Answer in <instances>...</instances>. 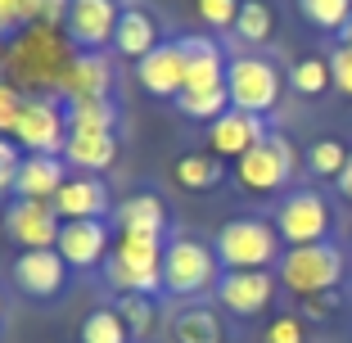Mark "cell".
<instances>
[{
  "instance_id": "cell-18",
  "label": "cell",
  "mask_w": 352,
  "mask_h": 343,
  "mask_svg": "<svg viewBox=\"0 0 352 343\" xmlns=\"http://www.w3.org/2000/svg\"><path fill=\"white\" fill-rule=\"evenodd\" d=\"M54 249H59V258L68 262V267L86 271V267L109 258V226H104V221H63Z\"/></svg>"
},
{
  "instance_id": "cell-32",
  "label": "cell",
  "mask_w": 352,
  "mask_h": 343,
  "mask_svg": "<svg viewBox=\"0 0 352 343\" xmlns=\"http://www.w3.org/2000/svg\"><path fill=\"white\" fill-rule=\"evenodd\" d=\"M298 10L316 32H343V23L352 19V0H298Z\"/></svg>"
},
{
  "instance_id": "cell-25",
  "label": "cell",
  "mask_w": 352,
  "mask_h": 343,
  "mask_svg": "<svg viewBox=\"0 0 352 343\" xmlns=\"http://www.w3.org/2000/svg\"><path fill=\"white\" fill-rule=\"evenodd\" d=\"M172 177H176V186H186V190H217L226 167H221L217 154H181Z\"/></svg>"
},
{
  "instance_id": "cell-43",
  "label": "cell",
  "mask_w": 352,
  "mask_h": 343,
  "mask_svg": "<svg viewBox=\"0 0 352 343\" xmlns=\"http://www.w3.org/2000/svg\"><path fill=\"white\" fill-rule=\"evenodd\" d=\"M339 45H352V19L343 23V32H339Z\"/></svg>"
},
{
  "instance_id": "cell-41",
  "label": "cell",
  "mask_w": 352,
  "mask_h": 343,
  "mask_svg": "<svg viewBox=\"0 0 352 343\" xmlns=\"http://www.w3.org/2000/svg\"><path fill=\"white\" fill-rule=\"evenodd\" d=\"M68 10H73V0H41V23L36 27H68Z\"/></svg>"
},
{
  "instance_id": "cell-33",
  "label": "cell",
  "mask_w": 352,
  "mask_h": 343,
  "mask_svg": "<svg viewBox=\"0 0 352 343\" xmlns=\"http://www.w3.org/2000/svg\"><path fill=\"white\" fill-rule=\"evenodd\" d=\"M118 312H122V321H126L131 334H149V325H154V298H145V294H122V298H118Z\"/></svg>"
},
{
  "instance_id": "cell-36",
  "label": "cell",
  "mask_w": 352,
  "mask_h": 343,
  "mask_svg": "<svg viewBox=\"0 0 352 343\" xmlns=\"http://www.w3.org/2000/svg\"><path fill=\"white\" fill-rule=\"evenodd\" d=\"M343 294L339 289H325V294H307V298H298V316L302 321H330L334 312H339Z\"/></svg>"
},
{
  "instance_id": "cell-40",
  "label": "cell",
  "mask_w": 352,
  "mask_h": 343,
  "mask_svg": "<svg viewBox=\"0 0 352 343\" xmlns=\"http://www.w3.org/2000/svg\"><path fill=\"white\" fill-rule=\"evenodd\" d=\"M330 73H334V91L352 100V45H334V54H330Z\"/></svg>"
},
{
  "instance_id": "cell-21",
  "label": "cell",
  "mask_w": 352,
  "mask_h": 343,
  "mask_svg": "<svg viewBox=\"0 0 352 343\" xmlns=\"http://www.w3.org/2000/svg\"><path fill=\"white\" fill-rule=\"evenodd\" d=\"M68 181V163L50 154H23L19 181H14V199H41V203H54V195Z\"/></svg>"
},
{
  "instance_id": "cell-28",
  "label": "cell",
  "mask_w": 352,
  "mask_h": 343,
  "mask_svg": "<svg viewBox=\"0 0 352 343\" xmlns=\"http://www.w3.org/2000/svg\"><path fill=\"white\" fill-rule=\"evenodd\" d=\"M289 86L298 95H307V100H316V95H325L334 86V73H330V59H316V54H307V59H298L289 68Z\"/></svg>"
},
{
  "instance_id": "cell-3",
  "label": "cell",
  "mask_w": 352,
  "mask_h": 343,
  "mask_svg": "<svg viewBox=\"0 0 352 343\" xmlns=\"http://www.w3.org/2000/svg\"><path fill=\"white\" fill-rule=\"evenodd\" d=\"M212 249L226 271H267L280 262V230L262 217H235L217 230Z\"/></svg>"
},
{
  "instance_id": "cell-38",
  "label": "cell",
  "mask_w": 352,
  "mask_h": 343,
  "mask_svg": "<svg viewBox=\"0 0 352 343\" xmlns=\"http://www.w3.org/2000/svg\"><path fill=\"white\" fill-rule=\"evenodd\" d=\"M19 167H23L19 145H14L10 135H0V195H5V190H14V181H19Z\"/></svg>"
},
{
  "instance_id": "cell-12",
  "label": "cell",
  "mask_w": 352,
  "mask_h": 343,
  "mask_svg": "<svg viewBox=\"0 0 352 343\" xmlns=\"http://www.w3.org/2000/svg\"><path fill=\"white\" fill-rule=\"evenodd\" d=\"M217 298L230 316H258L276 298V276L271 271H226L217 285Z\"/></svg>"
},
{
  "instance_id": "cell-45",
  "label": "cell",
  "mask_w": 352,
  "mask_h": 343,
  "mask_svg": "<svg viewBox=\"0 0 352 343\" xmlns=\"http://www.w3.org/2000/svg\"><path fill=\"white\" fill-rule=\"evenodd\" d=\"M0 82H5V73H0Z\"/></svg>"
},
{
  "instance_id": "cell-34",
  "label": "cell",
  "mask_w": 352,
  "mask_h": 343,
  "mask_svg": "<svg viewBox=\"0 0 352 343\" xmlns=\"http://www.w3.org/2000/svg\"><path fill=\"white\" fill-rule=\"evenodd\" d=\"M41 23V0H0V27H36Z\"/></svg>"
},
{
  "instance_id": "cell-11",
  "label": "cell",
  "mask_w": 352,
  "mask_h": 343,
  "mask_svg": "<svg viewBox=\"0 0 352 343\" xmlns=\"http://www.w3.org/2000/svg\"><path fill=\"white\" fill-rule=\"evenodd\" d=\"M14 285L28 298H59L68 285V262L59 258V249H23L14 262Z\"/></svg>"
},
{
  "instance_id": "cell-19",
  "label": "cell",
  "mask_w": 352,
  "mask_h": 343,
  "mask_svg": "<svg viewBox=\"0 0 352 343\" xmlns=\"http://www.w3.org/2000/svg\"><path fill=\"white\" fill-rule=\"evenodd\" d=\"M181 54H186V91H212L226 86V54L212 36H181Z\"/></svg>"
},
{
  "instance_id": "cell-2",
  "label": "cell",
  "mask_w": 352,
  "mask_h": 343,
  "mask_svg": "<svg viewBox=\"0 0 352 343\" xmlns=\"http://www.w3.org/2000/svg\"><path fill=\"white\" fill-rule=\"evenodd\" d=\"M163 249L167 239H140V235H118V244L104 258V280L109 289L122 294H145L154 298L163 289Z\"/></svg>"
},
{
  "instance_id": "cell-5",
  "label": "cell",
  "mask_w": 352,
  "mask_h": 343,
  "mask_svg": "<svg viewBox=\"0 0 352 343\" xmlns=\"http://www.w3.org/2000/svg\"><path fill=\"white\" fill-rule=\"evenodd\" d=\"M339 280H343V253L334 249L330 239L325 244H298V249L280 253V285L294 298L339 289Z\"/></svg>"
},
{
  "instance_id": "cell-24",
  "label": "cell",
  "mask_w": 352,
  "mask_h": 343,
  "mask_svg": "<svg viewBox=\"0 0 352 343\" xmlns=\"http://www.w3.org/2000/svg\"><path fill=\"white\" fill-rule=\"evenodd\" d=\"M172 343H226V325L212 307H181L167 321Z\"/></svg>"
},
{
  "instance_id": "cell-4",
  "label": "cell",
  "mask_w": 352,
  "mask_h": 343,
  "mask_svg": "<svg viewBox=\"0 0 352 343\" xmlns=\"http://www.w3.org/2000/svg\"><path fill=\"white\" fill-rule=\"evenodd\" d=\"M221 285V262L217 249H208L204 239H172L163 249V289L172 298H199V294Z\"/></svg>"
},
{
  "instance_id": "cell-10",
  "label": "cell",
  "mask_w": 352,
  "mask_h": 343,
  "mask_svg": "<svg viewBox=\"0 0 352 343\" xmlns=\"http://www.w3.org/2000/svg\"><path fill=\"white\" fill-rule=\"evenodd\" d=\"M63 217L54 212V203H41V199H14L5 208V235L23 249H54L59 244Z\"/></svg>"
},
{
  "instance_id": "cell-39",
  "label": "cell",
  "mask_w": 352,
  "mask_h": 343,
  "mask_svg": "<svg viewBox=\"0 0 352 343\" xmlns=\"http://www.w3.org/2000/svg\"><path fill=\"white\" fill-rule=\"evenodd\" d=\"M267 343H307L302 316H276V321L267 325Z\"/></svg>"
},
{
  "instance_id": "cell-6",
  "label": "cell",
  "mask_w": 352,
  "mask_h": 343,
  "mask_svg": "<svg viewBox=\"0 0 352 343\" xmlns=\"http://www.w3.org/2000/svg\"><path fill=\"white\" fill-rule=\"evenodd\" d=\"M10 140L23 149V154L63 158V145H68V109H63L54 95H28L19 122H14V131H10Z\"/></svg>"
},
{
  "instance_id": "cell-31",
  "label": "cell",
  "mask_w": 352,
  "mask_h": 343,
  "mask_svg": "<svg viewBox=\"0 0 352 343\" xmlns=\"http://www.w3.org/2000/svg\"><path fill=\"white\" fill-rule=\"evenodd\" d=\"M68 131L73 126H100V131H113L118 126V109L113 100H68Z\"/></svg>"
},
{
  "instance_id": "cell-22",
  "label": "cell",
  "mask_w": 352,
  "mask_h": 343,
  "mask_svg": "<svg viewBox=\"0 0 352 343\" xmlns=\"http://www.w3.org/2000/svg\"><path fill=\"white\" fill-rule=\"evenodd\" d=\"M118 235L140 239H167V203L158 195H131L118 203Z\"/></svg>"
},
{
  "instance_id": "cell-42",
  "label": "cell",
  "mask_w": 352,
  "mask_h": 343,
  "mask_svg": "<svg viewBox=\"0 0 352 343\" xmlns=\"http://www.w3.org/2000/svg\"><path fill=\"white\" fill-rule=\"evenodd\" d=\"M334 186H339V195H343V199L352 203V154H348V167L339 172V181H334Z\"/></svg>"
},
{
  "instance_id": "cell-7",
  "label": "cell",
  "mask_w": 352,
  "mask_h": 343,
  "mask_svg": "<svg viewBox=\"0 0 352 343\" xmlns=\"http://www.w3.org/2000/svg\"><path fill=\"white\" fill-rule=\"evenodd\" d=\"M280 68L262 54H239L226 68V91H230V109H244V113L267 118L280 104Z\"/></svg>"
},
{
  "instance_id": "cell-44",
  "label": "cell",
  "mask_w": 352,
  "mask_h": 343,
  "mask_svg": "<svg viewBox=\"0 0 352 343\" xmlns=\"http://www.w3.org/2000/svg\"><path fill=\"white\" fill-rule=\"evenodd\" d=\"M0 45H5V27H0Z\"/></svg>"
},
{
  "instance_id": "cell-13",
  "label": "cell",
  "mask_w": 352,
  "mask_h": 343,
  "mask_svg": "<svg viewBox=\"0 0 352 343\" xmlns=\"http://www.w3.org/2000/svg\"><path fill=\"white\" fill-rule=\"evenodd\" d=\"M135 77L149 95L158 100H176L186 91V54H181V41H158L145 59L135 63Z\"/></svg>"
},
{
  "instance_id": "cell-16",
  "label": "cell",
  "mask_w": 352,
  "mask_h": 343,
  "mask_svg": "<svg viewBox=\"0 0 352 343\" xmlns=\"http://www.w3.org/2000/svg\"><path fill=\"white\" fill-rule=\"evenodd\" d=\"M109 91H113V63L100 50H77L73 68L59 82V95L63 100H109Z\"/></svg>"
},
{
  "instance_id": "cell-30",
  "label": "cell",
  "mask_w": 352,
  "mask_h": 343,
  "mask_svg": "<svg viewBox=\"0 0 352 343\" xmlns=\"http://www.w3.org/2000/svg\"><path fill=\"white\" fill-rule=\"evenodd\" d=\"M348 154H352V149L343 145V140L325 135V140H311V149H307V167H311V172H316L321 181H339V172L348 167Z\"/></svg>"
},
{
  "instance_id": "cell-35",
  "label": "cell",
  "mask_w": 352,
  "mask_h": 343,
  "mask_svg": "<svg viewBox=\"0 0 352 343\" xmlns=\"http://www.w3.org/2000/svg\"><path fill=\"white\" fill-rule=\"evenodd\" d=\"M239 5L244 0H195L199 19L208 23V27H230L235 32V19H239Z\"/></svg>"
},
{
  "instance_id": "cell-20",
  "label": "cell",
  "mask_w": 352,
  "mask_h": 343,
  "mask_svg": "<svg viewBox=\"0 0 352 343\" xmlns=\"http://www.w3.org/2000/svg\"><path fill=\"white\" fill-rule=\"evenodd\" d=\"M54 212L63 221H104L109 212V190L100 177H68L54 195Z\"/></svg>"
},
{
  "instance_id": "cell-26",
  "label": "cell",
  "mask_w": 352,
  "mask_h": 343,
  "mask_svg": "<svg viewBox=\"0 0 352 343\" xmlns=\"http://www.w3.org/2000/svg\"><path fill=\"white\" fill-rule=\"evenodd\" d=\"M172 104L181 109L186 118H199V122L212 126V122H217V118L230 109V91H226V86H212V91H181Z\"/></svg>"
},
{
  "instance_id": "cell-17",
  "label": "cell",
  "mask_w": 352,
  "mask_h": 343,
  "mask_svg": "<svg viewBox=\"0 0 352 343\" xmlns=\"http://www.w3.org/2000/svg\"><path fill=\"white\" fill-rule=\"evenodd\" d=\"M118 158V135L100 131V126H73L68 131V145H63V163L73 167L77 177H91Z\"/></svg>"
},
{
  "instance_id": "cell-37",
  "label": "cell",
  "mask_w": 352,
  "mask_h": 343,
  "mask_svg": "<svg viewBox=\"0 0 352 343\" xmlns=\"http://www.w3.org/2000/svg\"><path fill=\"white\" fill-rule=\"evenodd\" d=\"M23 100H28V95H23L14 82H0V131H5V135H10V131H14V122H19Z\"/></svg>"
},
{
  "instance_id": "cell-8",
  "label": "cell",
  "mask_w": 352,
  "mask_h": 343,
  "mask_svg": "<svg viewBox=\"0 0 352 343\" xmlns=\"http://www.w3.org/2000/svg\"><path fill=\"white\" fill-rule=\"evenodd\" d=\"M294 167H298V154L285 135L271 131L262 145H253L244 158H235V181L239 190H249V195H276V190L289 186Z\"/></svg>"
},
{
  "instance_id": "cell-14",
  "label": "cell",
  "mask_w": 352,
  "mask_h": 343,
  "mask_svg": "<svg viewBox=\"0 0 352 343\" xmlns=\"http://www.w3.org/2000/svg\"><path fill=\"white\" fill-rule=\"evenodd\" d=\"M267 122L258 113H244V109H226L217 122L208 126V140H212V154L217 158H244L253 145L267 140Z\"/></svg>"
},
{
  "instance_id": "cell-9",
  "label": "cell",
  "mask_w": 352,
  "mask_h": 343,
  "mask_svg": "<svg viewBox=\"0 0 352 343\" xmlns=\"http://www.w3.org/2000/svg\"><path fill=\"white\" fill-rule=\"evenodd\" d=\"M330 226H334L330 203H325L316 190H294V195L280 199L276 230L289 249H298V244H325V239H330Z\"/></svg>"
},
{
  "instance_id": "cell-27",
  "label": "cell",
  "mask_w": 352,
  "mask_h": 343,
  "mask_svg": "<svg viewBox=\"0 0 352 343\" xmlns=\"http://www.w3.org/2000/svg\"><path fill=\"white\" fill-rule=\"evenodd\" d=\"M271 32H276L271 5L267 0H244V5H239V19H235V36L244 45H262V41H271Z\"/></svg>"
},
{
  "instance_id": "cell-23",
  "label": "cell",
  "mask_w": 352,
  "mask_h": 343,
  "mask_svg": "<svg viewBox=\"0 0 352 343\" xmlns=\"http://www.w3.org/2000/svg\"><path fill=\"white\" fill-rule=\"evenodd\" d=\"M113 45H118V54H126V59H145L149 50L158 45V23L149 19L140 5H126L122 14H118V27H113Z\"/></svg>"
},
{
  "instance_id": "cell-15",
  "label": "cell",
  "mask_w": 352,
  "mask_h": 343,
  "mask_svg": "<svg viewBox=\"0 0 352 343\" xmlns=\"http://www.w3.org/2000/svg\"><path fill=\"white\" fill-rule=\"evenodd\" d=\"M118 5L113 0H73L68 10V36H73L77 50H104L113 41V27H118Z\"/></svg>"
},
{
  "instance_id": "cell-29",
  "label": "cell",
  "mask_w": 352,
  "mask_h": 343,
  "mask_svg": "<svg viewBox=\"0 0 352 343\" xmlns=\"http://www.w3.org/2000/svg\"><path fill=\"white\" fill-rule=\"evenodd\" d=\"M126 339H131V330H126L118 307H95L82 321V343H126Z\"/></svg>"
},
{
  "instance_id": "cell-1",
  "label": "cell",
  "mask_w": 352,
  "mask_h": 343,
  "mask_svg": "<svg viewBox=\"0 0 352 343\" xmlns=\"http://www.w3.org/2000/svg\"><path fill=\"white\" fill-rule=\"evenodd\" d=\"M77 59V45L73 36H63L54 27H23L19 41L10 45V73L19 86H36L45 95H59V82L63 73L73 68Z\"/></svg>"
}]
</instances>
